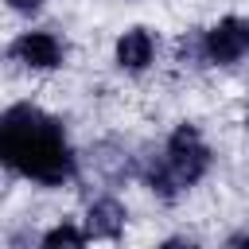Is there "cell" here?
Listing matches in <instances>:
<instances>
[{
    "label": "cell",
    "mask_w": 249,
    "mask_h": 249,
    "mask_svg": "<svg viewBox=\"0 0 249 249\" xmlns=\"http://www.w3.org/2000/svg\"><path fill=\"white\" fill-rule=\"evenodd\" d=\"M0 152L16 171H23L27 179H39V183H62L74 171V156H70L58 124L31 105H16L4 113Z\"/></svg>",
    "instance_id": "cell-1"
},
{
    "label": "cell",
    "mask_w": 249,
    "mask_h": 249,
    "mask_svg": "<svg viewBox=\"0 0 249 249\" xmlns=\"http://www.w3.org/2000/svg\"><path fill=\"white\" fill-rule=\"evenodd\" d=\"M206 163H210V152H206L202 136L191 124H179L171 132V140H167V167L156 171L152 183L171 198V187H191L195 179H202Z\"/></svg>",
    "instance_id": "cell-2"
},
{
    "label": "cell",
    "mask_w": 249,
    "mask_h": 249,
    "mask_svg": "<svg viewBox=\"0 0 249 249\" xmlns=\"http://www.w3.org/2000/svg\"><path fill=\"white\" fill-rule=\"evenodd\" d=\"M245 51H249V19L230 16V19H222L206 31V54L214 62H233Z\"/></svg>",
    "instance_id": "cell-3"
},
{
    "label": "cell",
    "mask_w": 249,
    "mask_h": 249,
    "mask_svg": "<svg viewBox=\"0 0 249 249\" xmlns=\"http://www.w3.org/2000/svg\"><path fill=\"white\" fill-rule=\"evenodd\" d=\"M16 58L19 62H27V66H35V70H51V66H58V39L54 35H47V31H27V35H19L16 39Z\"/></svg>",
    "instance_id": "cell-4"
},
{
    "label": "cell",
    "mask_w": 249,
    "mask_h": 249,
    "mask_svg": "<svg viewBox=\"0 0 249 249\" xmlns=\"http://www.w3.org/2000/svg\"><path fill=\"white\" fill-rule=\"evenodd\" d=\"M117 62L124 70H144L152 62V35L144 27H132L117 39Z\"/></svg>",
    "instance_id": "cell-5"
},
{
    "label": "cell",
    "mask_w": 249,
    "mask_h": 249,
    "mask_svg": "<svg viewBox=\"0 0 249 249\" xmlns=\"http://www.w3.org/2000/svg\"><path fill=\"white\" fill-rule=\"evenodd\" d=\"M124 226V206L117 198H101L89 206V237H117Z\"/></svg>",
    "instance_id": "cell-6"
},
{
    "label": "cell",
    "mask_w": 249,
    "mask_h": 249,
    "mask_svg": "<svg viewBox=\"0 0 249 249\" xmlns=\"http://www.w3.org/2000/svg\"><path fill=\"white\" fill-rule=\"evenodd\" d=\"M82 241H86V233L74 230V226H54V230L43 237V245H51V249H54V245H82Z\"/></svg>",
    "instance_id": "cell-7"
},
{
    "label": "cell",
    "mask_w": 249,
    "mask_h": 249,
    "mask_svg": "<svg viewBox=\"0 0 249 249\" xmlns=\"http://www.w3.org/2000/svg\"><path fill=\"white\" fill-rule=\"evenodd\" d=\"M8 4H12L16 12H35V8L43 4V0H8Z\"/></svg>",
    "instance_id": "cell-8"
},
{
    "label": "cell",
    "mask_w": 249,
    "mask_h": 249,
    "mask_svg": "<svg viewBox=\"0 0 249 249\" xmlns=\"http://www.w3.org/2000/svg\"><path fill=\"white\" fill-rule=\"evenodd\" d=\"M230 245H249V233H237V237H230Z\"/></svg>",
    "instance_id": "cell-9"
}]
</instances>
